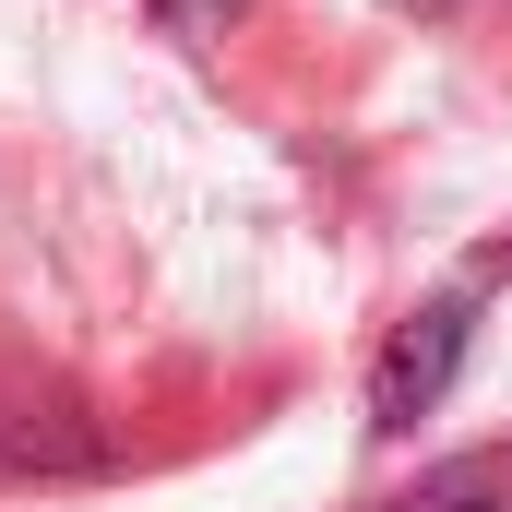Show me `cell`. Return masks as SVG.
<instances>
[{"instance_id":"obj_4","label":"cell","mask_w":512,"mask_h":512,"mask_svg":"<svg viewBox=\"0 0 512 512\" xmlns=\"http://www.w3.org/2000/svg\"><path fill=\"white\" fill-rule=\"evenodd\" d=\"M155 12H167V24H179V36H215V24H227V12H239V0H155Z\"/></svg>"},{"instance_id":"obj_2","label":"cell","mask_w":512,"mask_h":512,"mask_svg":"<svg viewBox=\"0 0 512 512\" xmlns=\"http://www.w3.org/2000/svg\"><path fill=\"white\" fill-rule=\"evenodd\" d=\"M370 512H512V441L441 453V465H417L405 489H382Z\"/></svg>"},{"instance_id":"obj_1","label":"cell","mask_w":512,"mask_h":512,"mask_svg":"<svg viewBox=\"0 0 512 512\" xmlns=\"http://www.w3.org/2000/svg\"><path fill=\"white\" fill-rule=\"evenodd\" d=\"M465 346H477V298H429V310H405L382 334V358H370V429H417L453 370H465Z\"/></svg>"},{"instance_id":"obj_3","label":"cell","mask_w":512,"mask_h":512,"mask_svg":"<svg viewBox=\"0 0 512 512\" xmlns=\"http://www.w3.org/2000/svg\"><path fill=\"white\" fill-rule=\"evenodd\" d=\"M382 12H417V24H512V0H382Z\"/></svg>"}]
</instances>
